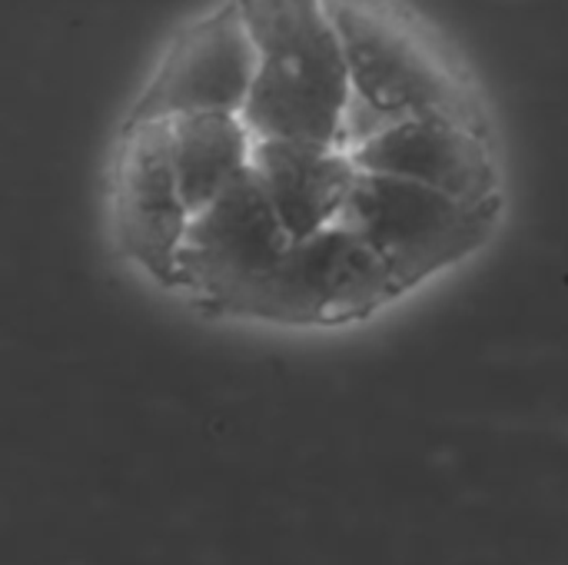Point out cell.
<instances>
[{"instance_id":"1","label":"cell","mask_w":568,"mask_h":565,"mask_svg":"<svg viewBox=\"0 0 568 565\" xmlns=\"http://www.w3.org/2000/svg\"><path fill=\"white\" fill-rule=\"evenodd\" d=\"M336 20L349 107L343 147L413 117H459L489 127L483 87L453 40L406 0H326Z\"/></svg>"},{"instance_id":"2","label":"cell","mask_w":568,"mask_h":565,"mask_svg":"<svg viewBox=\"0 0 568 565\" xmlns=\"http://www.w3.org/2000/svg\"><path fill=\"white\" fill-rule=\"evenodd\" d=\"M256 47L243 110L256 137L343 143L349 70L326 0H236Z\"/></svg>"},{"instance_id":"3","label":"cell","mask_w":568,"mask_h":565,"mask_svg":"<svg viewBox=\"0 0 568 565\" xmlns=\"http://www.w3.org/2000/svg\"><path fill=\"white\" fill-rule=\"evenodd\" d=\"M503 210L506 203H466L426 183L359 170L343 223L409 296L483 253L499 233Z\"/></svg>"},{"instance_id":"4","label":"cell","mask_w":568,"mask_h":565,"mask_svg":"<svg viewBox=\"0 0 568 565\" xmlns=\"http://www.w3.org/2000/svg\"><path fill=\"white\" fill-rule=\"evenodd\" d=\"M290 243L293 236L250 170L193 213L180 256L176 296L203 316L256 323L260 300Z\"/></svg>"},{"instance_id":"5","label":"cell","mask_w":568,"mask_h":565,"mask_svg":"<svg viewBox=\"0 0 568 565\" xmlns=\"http://www.w3.org/2000/svg\"><path fill=\"white\" fill-rule=\"evenodd\" d=\"M403 296V286L373 246L339 220L290 243L260 300L256 323L280 330H343L376 320Z\"/></svg>"},{"instance_id":"6","label":"cell","mask_w":568,"mask_h":565,"mask_svg":"<svg viewBox=\"0 0 568 565\" xmlns=\"http://www.w3.org/2000/svg\"><path fill=\"white\" fill-rule=\"evenodd\" d=\"M106 223L123 263L150 286L176 293L193 210L170 160L166 123L120 127L106 173Z\"/></svg>"},{"instance_id":"7","label":"cell","mask_w":568,"mask_h":565,"mask_svg":"<svg viewBox=\"0 0 568 565\" xmlns=\"http://www.w3.org/2000/svg\"><path fill=\"white\" fill-rule=\"evenodd\" d=\"M256 80V47L236 0L183 23L163 47L123 123H170L193 113H243Z\"/></svg>"},{"instance_id":"8","label":"cell","mask_w":568,"mask_h":565,"mask_svg":"<svg viewBox=\"0 0 568 565\" xmlns=\"http://www.w3.org/2000/svg\"><path fill=\"white\" fill-rule=\"evenodd\" d=\"M359 170L436 186L466 203H506L493 127L433 113L399 120L353 147Z\"/></svg>"},{"instance_id":"9","label":"cell","mask_w":568,"mask_h":565,"mask_svg":"<svg viewBox=\"0 0 568 565\" xmlns=\"http://www.w3.org/2000/svg\"><path fill=\"white\" fill-rule=\"evenodd\" d=\"M250 170L293 240L339 223L359 180L349 147L300 137H260Z\"/></svg>"},{"instance_id":"10","label":"cell","mask_w":568,"mask_h":565,"mask_svg":"<svg viewBox=\"0 0 568 565\" xmlns=\"http://www.w3.org/2000/svg\"><path fill=\"white\" fill-rule=\"evenodd\" d=\"M256 140L243 113H193L166 123L170 160L193 213L250 173Z\"/></svg>"}]
</instances>
